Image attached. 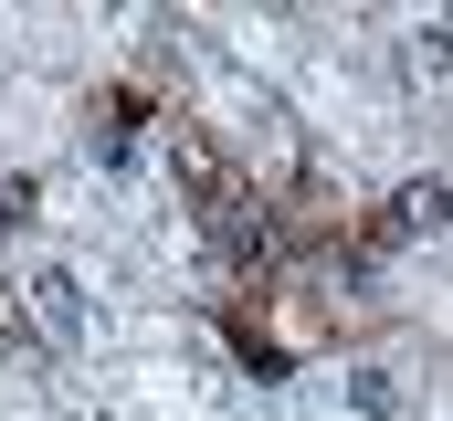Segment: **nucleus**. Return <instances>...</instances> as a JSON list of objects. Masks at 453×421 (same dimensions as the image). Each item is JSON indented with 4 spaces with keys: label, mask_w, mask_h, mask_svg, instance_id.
I'll return each instance as SVG.
<instances>
[{
    "label": "nucleus",
    "mask_w": 453,
    "mask_h": 421,
    "mask_svg": "<svg viewBox=\"0 0 453 421\" xmlns=\"http://www.w3.org/2000/svg\"><path fill=\"white\" fill-rule=\"evenodd\" d=\"M32 306H42V337H53V348H74V337H85V285H74L64 264H42V274H32Z\"/></svg>",
    "instance_id": "1"
},
{
    "label": "nucleus",
    "mask_w": 453,
    "mask_h": 421,
    "mask_svg": "<svg viewBox=\"0 0 453 421\" xmlns=\"http://www.w3.org/2000/svg\"><path fill=\"white\" fill-rule=\"evenodd\" d=\"M443 210H453L443 180H411V190H401V210H390V232H443Z\"/></svg>",
    "instance_id": "2"
}]
</instances>
